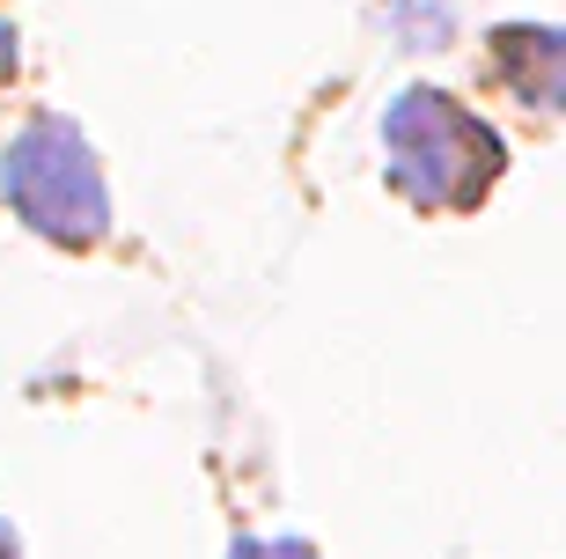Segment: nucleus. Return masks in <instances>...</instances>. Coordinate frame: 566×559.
<instances>
[{"instance_id":"nucleus-1","label":"nucleus","mask_w":566,"mask_h":559,"mask_svg":"<svg viewBox=\"0 0 566 559\" xmlns=\"http://www.w3.org/2000/svg\"><path fill=\"white\" fill-rule=\"evenodd\" d=\"M382 155H390V185L412 207H479L507 169L501 133L441 89H405L382 111Z\"/></svg>"},{"instance_id":"nucleus-4","label":"nucleus","mask_w":566,"mask_h":559,"mask_svg":"<svg viewBox=\"0 0 566 559\" xmlns=\"http://www.w3.org/2000/svg\"><path fill=\"white\" fill-rule=\"evenodd\" d=\"M235 559H316V552H310V545H294V538H280V545L251 538V545H235Z\"/></svg>"},{"instance_id":"nucleus-2","label":"nucleus","mask_w":566,"mask_h":559,"mask_svg":"<svg viewBox=\"0 0 566 559\" xmlns=\"http://www.w3.org/2000/svg\"><path fill=\"white\" fill-rule=\"evenodd\" d=\"M8 199L30 228H44L52 244H96L111 228L104 169L88 155V141L66 118H38L30 133H15L8 147Z\"/></svg>"},{"instance_id":"nucleus-3","label":"nucleus","mask_w":566,"mask_h":559,"mask_svg":"<svg viewBox=\"0 0 566 559\" xmlns=\"http://www.w3.org/2000/svg\"><path fill=\"white\" fill-rule=\"evenodd\" d=\"M493 60H501L507 82L523 89V104H537V111L559 104V60H566L559 30H501L493 38Z\"/></svg>"},{"instance_id":"nucleus-6","label":"nucleus","mask_w":566,"mask_h":559,"mask_svg":"<svg viewBox=\"0 0 566 559\" xmlns=\"http://www.w3.org/2000/svg\"><path fill=\"white\" fill-rule=\"evenodd\" d=\"M0 559H15V538H8V530H0Z\"/></svg>"},{"instance_id":"nucleus-5","label":"nucleus","mask_w":566,"mask_h":559,"mask_svg":"<svg viewBox=\"0 0 566 559\" xmlns=\"http://www.w3.org/2000/svg\"><path fill=\"white\" fill-rule=\"evenodd\" d=\"M8 74H15V30L0 22V82H8Z\"/></svg>"}]
</instances>
